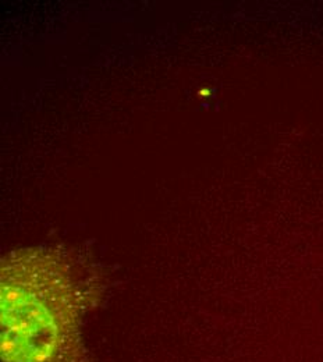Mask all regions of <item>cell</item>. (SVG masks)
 <instances>
[{
	"instance_id": "cell-1",
	"label": "cell",
	"mask_w": 323,
	"mask_h": 362,
	"mask_svg": "<svg viewBox=\"0 0 323 362\" xmlns=\"http://www.w3.org/2000/svg\"><path fill=\"white\" fill-rule=\"evenodd\" d=\"M100 294L96 273L70 251L7 255L1 262V362H91L83 326Z\"/></svg>"
}]
</instances>
